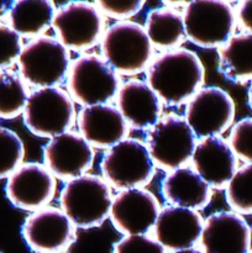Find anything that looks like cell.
I'll return each mask as SVG.
<instances>
[{
  "label": "cell",
  "mask_w": 252,
  "mask_h": 253,
  "mask_svg": "<svg viewBox=\"0 0 252 253\" xmlns=\"http://www.w3.org/2000/svg\"><path fill=\"white\" fill-rule=\"evenodd\" d=\"M204 66L195 52L185 48L165 51L152 58L146 83L167 105L189 101L204 82Z\"/></svg>",
  "instance_id": "obj_1"
},
{
  "label": "cell",
  "mask_w": 252,
  "mask_h": 253,
  "mask_svg": "<svg viewBox=\"0 0 252 253\" xmlns=\"http://www.w3.org/2000/svg\"><path fill=\"white\" fill-rule=\"evenodd\" d=\"M100 49L109 66L124 76L147 69L153 56V46L145 27L128 20L115 22L104 31Z\"/></svg>",
  "instance_id": "obj_2"
},
{
  "label": "cell",
  "mask_w": 252,
  "mask_h": 253,
  "mask_svg": "<svg viewBox=\"0 0 252 253\" xmlns=\"http://www.w3.org/2000/svg\"><path fill=\"white\" fill-rule=\"evenodd\" d=\"M113 195L104 178L84 174L64 185L59 195L62 211L82 229L99 226L110 214Z\"/></svg>",
  "instance_id": "obj_3"
},
{
  "label": "cell",
  "mask_w": 252,
  "mask_h": 253,
  "mask_svg": "<svg viewBox=\"0 0 252 253\" xmlns=\"http://www.w3.org/2000/svg\"><path fill=\"white\" fill-rule=\"evenodd\" d=\"M17 66L25 83L37 89L57 86L68 76L69 49L54 37H36L22 46Z\"/></svg>",
  "instance_id": "obj_4"
},
{
  "label": "cell",
  "mask_w": 252,
  "mask_h": 253,
  "mask_svg": "<svg viewBox=\"0 0 252 253\" xmlns=\"http://www.w3.org/2000/svg\"><path fill=\"white\" fill-rule=\"evenodd\" d=\"M68 94L85 106L108 104L120 88L118 73L99 54H83L71 62L67 76Z\"/></svg>",
  "instance_id": "obj_5"
},
{
  "label": "cell",
  "mask_w": 252,
  "mask_h": 253,
  "mask_svg": "<svg viewBox=\"0 0 252 253\" xmlns=\"http://www.w3.org/2000/svg\"><path fill=\"white\" fill-rule=\"evenodd\" d=\"M100 169L109 185L126 190L148 184L155 175V163L145 143L125 138L109 148Z\"/></svg>",
  "instance_id": "obj_6"
},
{
  "label": "cell",
  "mask_w": 252,
  "mask_h": 253,
  "mask_svg": "<svg viewBox=\"0 0 252 253\" xmlns=\"http://www.w3.org/2000/svg\"><path fill=\"white\" fill-rule=\"evenodd\" d=\"M24 123L39 137H56L68 131L76 120L73 99L58 86L40 88L29 95L24 109Z\"/></svg>",
  "instance_id": "obj_7"
},
{
  "label": "cell",
  "mask_w": 252,
  "mask_h": 253,
  "mask_svg": "<svg viewBox=\"0 0 252 253\" xmlns=\"http://www.w3.org/2000/svg\"><path fill=\"white\" fill-rule=\"evenodd\" d=\"M185 36L205 48L221 47L231 37L236 22L234 7L221 0L187 2L183 11Z\"/></svg>",
  "instance_id": "obj_8"
},
{
  "label": "cell",
  "mask_w": 252,
  "mask_h": 253,
  "mask_svg": "<svg viewBox=\"0 0 252 253\" xmlns=\"http://www.w3.org/2000/svg\"><path fill=\"white\" fill-rule=\"evenodd\" d=\"M195 135L185 119L175 114L161 118L147 133V148L153 163L160 168L174 170L192 160Z\"/></svg>",
  "instance_id": "obj_9"
},
{
  "label": "cell",
  "mask_w": 252,
  "mask_h": 253,
  "mask_svg": "<svg viewBox=\"0 0 252 253\" xmlns=\"http://www.w3.org/2000/svg\"><path fill=\"white\" fill-rule=\"evenodd\" d=\"M52 27L64 47L83 51L101 41L105 22L95 4L73 1L56 10Z\"/></svg>",
  "instance_id": "obj_10"
},
{
  "label": "cell",
  "mask_w": 252,
  "mask_h": 253,
  "mask_svg": "<svg viewBox=\"0 0 252 253\" xmlns=\"http://www.w3.org/2000/svg\"><path fill=\"white\" fill-rule=\"evenodd\" d=\"M234 118V100L219 86L200 88L188 101L185 110V121L199 138L221 135L230 127Z\"/></svg>",
  "instance_id": "obj_11"
},
{
  "label": "cell",
  "mask_w": 252,
  "mask_h": 253,
  "mask_svg": "<svg viewBox=\"0 0 252 253\" xmlns=\"http://www.w3.org/2000/svg\"><path fill=\"white\" fill-rule=\"evenodd\" d=\"M27 246L39 253H59L76 240V229L57 208L46 207L30 215L21 229Z\"/></svg>",
  "instance_id": "obj_12"
},
{
  "label": "cell",
  "mask_w": 252,
  "mask_h": 253,
  "mask_svg": "<svg viewBox=\"0 0 252 253\" xmlns=\"http://www.w3.org/2000/svg\"><path fill=\"white\" fill-rule=\"evenodd\" d=\"M157 198L142 188L121 190L113 198L110 208L111 222L125 236L146 235L155 227L160 214Z\"/></svg>",
  "instance_id": "obj_13"
},
{
  "label": "cell",
  "mask_w": 252,
  "mask_h": 253,
  "mask_svg": "<svg viewBox=\"0 0 252 253\" xmlns=\"http://www.w3.org/2000/svg\"><path fill=\"white\" fill-rule=\"evenodd\" d=\"M5 192L12 205L35 212L53 199L56 178L44 165L24 163L7 178Z\"/></svg>",
  "instance_id": "obj_14"
},
{
  "label": "cell",
  "mask_w": 252,
  "mask_h": 253,
  "mask_svg": "<svg viewBox=\"0 0 252 253\" xmlns=\"http://www.w3.org/2000/svg\"><path fill=\"white\" fill-rule=\"evenodd\" d=\"M47 169L59 179H76L85 174L94 161L91 146L79 133L67 131L52 137L43 147Z\"/></svg>",
  "instance_id": "obj_15"
},
{
  "label": "cell",
  "mask_w": 252,
  "mask_h": 253,
  "mask_svg": "<svg viewBox=\"0 0 252 253\" xmlns=\"http://www.w3.org/2000/svg\"><path fill=\"white\" fill-rule=\"evenodd\" d=\"M200 244L204 253H249L251 230L240 214L217 211L205 220Z\"/></svg>",
  "instance_id": "obj_16"
},
{
  "label": "cell",
  "mask_w": 252,
  "mask_h": 253,
  "mask_svg": "<svg viewBox=\"0 0 252 253\" xmlns=\"http://www.w3.org/2000/svg\"><path fill=\"white\" fill-rule=\"evenodd\" d=\"M202 216L195 210L168 207L161 209L155 224V236L163 249L170 251L192 249L202 236Z\"/></svg>",
  "instance_id": "obj_17"
},
{
  "label": "cell",
  "mask_w": 252,
  "mask_h": 253,
  "mask_svg": "<svg viewBox=\"0 0 252 253\" xmlns=\"http://www.w3.org/2000/svg\"><path fill=\"white\" fill-rule=\"evenodd\" d=\"M79 135L90 146L110 148L125 140L128 125L118 110L110 104L85 106L77 118Z\"/></svg>",
  "instance_id": "obj_18"
},
{
  "label": "cell",
  "mask_w": 252,
  "mask_h": 253,
  "mask_svg": "<svg viewBox=\"0 0 252 253\" xmlns=\"http://www.w3.org/2000/svg\"><path fill=\"white\" fill-rule=\"evenodd\" d=\"M194 170L210 188L226 187L236 172V156L225 140L219 136L202 138L192 156Z\"/></svg>",
  "instance_id": "obj_19"
},
{
  "label": "cell",
  "mask_w": 252,
  "mask_h": 253,
  "mask_svg": "<svg viewBox=\"0 0 252 253\" xmlns=\"http://www.w3.org/2000/svg\"><path fill=\"white\" fill-rule=\"evenodd\" d=\"M116 108L128 126L137 130L152 127L162 114V101L146 82L131 79L121 84Z\"/></svg>",
  "instance_id": "obj_20"
},
{
  "label": "cell",
  "mask_w": 252,
  "mask_h": 253,
  "mask_svg": "<svg viewBox=\"0 0 252 253\" xmlns=\"http://www.w3.org/2000/svg\"><path fill=\"white\" fill-rule=\"evenodd\" d=\"M162 195L173 207L200 210L209 204L211 188L193 168L180 167L170 170L162 180Z\"/></svg>",
  "instance_id": "obj_21"
},
{
  "label": "cell",
  "mask_w": 252,
  "mask_h": 253,
  "mask_svg": "<svg viewBox=\"0 0 252 253\" xmlns=\"http://www.w3.org/2000/svg\"><path fill=\"white\" fill-rule=\"evenodd\" d=\"M56 7L48 0H19L7 11L9 26L20 37H40L52 26Z\"/></svg>",
  "instance_id": "obj_22"
},
{
  "label": "cell",
  "mask_w": 252,
  "mask_h": 253,
  "mask_svg": "<svg viewBox=\"0 0 252 253\" xmlns=\"http://www.w3.org/2000/svg\"><path fill=\"white\" fill-rule=\"evenodd\" d=\"M219 72L234 83L252 79V35L239 34L230 37L217 51Z\"/></svg>",
  "instance_id": "obj_23"
},
{
  "label": "cell",
  "mask_w": 252,
  "mask_h": 253,
  "mask_svg": "<svg viewBox=\"0 0 252 253\" xmlns=\"http://www.w3.org/2000/svg\"><path fill=\"white\" fill-rule=\"evenodd\" d=\"M145 30L152 46L168 51L177 48L187 37L183 15L168 6L151 10Z\"/></svg>",
  "instance_id": "obj_24"
},
{
  "label": "cell",
  "mask_w": 252,
  "mask_h": 253,
  "mask_svg": "<svg viewBox=\"0 0 252 253\" xmlns=\"http://www.w3.org/2000/svg\"><path fill=\"white\" fill-rule=\"evenodd\" d=\"M27 88L21 76L9 69L0 71V118L14 119L24 113Z\"/></svg>",
  "instance_id": "obj_25"
},
{
  "label": "cell",
  "mask_w": 252,
  "mask_h": 253,
  "mask_svg": "<svg viewBox=\"0 0 252 253\" xmlns=\"http://www.w3.org/2000/svg\"><path fill=\"white\" fill-rule=\"evenodd\" d=\"M226 202L236 214H252V163L232 175L226 185Z\"/></svg>",
  "instance_id": "obj_26"
},
{
  "label": "cell",
  "mask_w": 252,
  "mask_h": 253,
  "mask_svg": "<svg viewBox=\"0 0 252 253\" xmlns=\"http://www.w3.org/2000/svg\"><path fill=\"white\" fill-rule=\"evenodd\" d=\"M24 156V143L19 135L0 127V179L9 178L21 166Z\"/></svg>",
  "instance_id": "obj_27"
},
{
  "label": "cell",
  "mask_w": 252,
  "mask_h": 253,
  "mask_svg": "<svg viewBox=\"0 0 252 253\" xmlns=\"http://www.w3.org/2000/svg\"><path fill=\"white\" fill-rule=\"evenodd\" d=\"M229 145L236 157L252 163V118L242 119L232 126Z\"/></svg>",
  "instance_id": "obj_28"
},
{
  "label": "cell",
  "mask_w": 252,
  "mask_h": 253,
  "mask_svg": "<svg viewBox=\"0 0 252 253\" xmlns=\"http://www.w3.org/2000/svg\"><path fill=\"white\" fill-rule=\"evenodd\" d=\"M21 49V37L9 25L0 24V71L14 64Z\"/></svg>",
  "instance_id": "obj_29"
},
{
  "label": "cell",
  "mask_w": 252,
  "mask_h": 253,
  "mask_svg": "<svg viewBox=\"0 0 252 253\" xmlns=\"http://www.w3.org/2000/svg\"><path fill=\"white\" fill-rule=\"evenodd\" d=\"M113 253H165V249L147 235H132L116 242Z\"/></svg>",
  "instance_id": "obj_30"
},
{
  "label": "cell",
  "mask_w": 252,
  "mask_h": 253,
  "mask_svg": "<svg viewBox=\"0 0 252 253\" xmlns=\"http://www.w3.org/2000/svg\"><path fill=\"white\" fill-rule=\"evenodd\" d=\"M145 2L141 0H99L95 2L101 14L113 19L125 21L142 9Z\"/></svg>",
  "instance_id": "obj_31"
},
{
  "label": "cell",
  "mask_w": 252,
  "mask_h": 253,
  "mask_svg": "<svg viewBox=\"0 0 252 253\" xmlns=\"http://www.w3.org/2000/svg\"><path fill=\"white\" fill-rule=\"evenodd\" d=\"M236 17L241 26L252 35V0H245L237 4Z\"/></svg>",
  "instance_id": "obj_32"
},
{
  "label": "cell",
  "mask_w": 252,
  "mask_h": 253,
  "mask_svg": "<svg viewBox=\"0 0 252 253\" xmlns=\"http://www.w3.org/2000/svg\"><path fill=\"white\" fill-rule=\"evenodd\" d=\"M10 6H11V4H10V2L2 1V0H0V17H2L5 14H7Z\"/></svg>",
  "instance_id": "obj_33"
},
{
  "label": "cell",
  "mask_w": 252,
  "mask_h": 253,
  "mask_svg": "<svg viewBox=\"0 0 252 253\" xmlns=\"http://www.w3.org/2000/svg\"><path fill=\"white\" fill-rule=\"evenodd\" d=\"M173 253H204L202 252L200 250H197V249H187V250H180V251H175Z\"/></svg>",
  "instance_id": "obj_34"
},
{
  "label": "cell",
  "mask_w": 252,
  "mask_h": 253,
  "mask_svg": "<svg viewBox=\"0 0 252 253\" xmlns=\"http://www.w3.org/2000/svg\"><path fill=\"white\" fill-rule=\"evenodd\" d=\"M249 104H250V106H251V109H252V84H251V86H250V89H249Z\"/></svg>",
  "instance_id": "obj_35"
},
{
  "label": "cell",
  "mask_w": 252,
  "mask_h": 253,
  "mask_svg": "<svg viewBox=\"0 0 252 253\" xmlns=\"http://www.w3.org/2000/svg\"><path fill=\"white\" fill-rule=\"evenodd\" d=\"M249 253H252V251H251V252H249Z\"/></svg>",
  "instance_id": "obj_36"
}]
</instances>
